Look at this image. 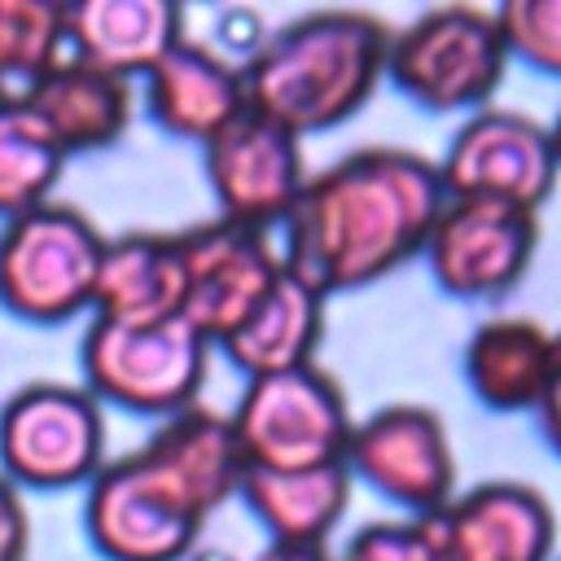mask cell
I'll return each mask as SVG.
<instances>
[{
	"label": "cell",
	"instance_id": "obj_14",
	"mask_svg": "<svg viewBox=\"0 0 561 561\" xmlns=\"http://www.w3.org/2000/svg\"><path fill=\"white\" fill-rule=\"evenodd\" d=\"M434 522L443 561H552L557 548L548 495L517 478H491L451 495Z\"/></svg>",
	"mask_w": 561,
	"mask_h": 561
},
{
	"label": "cell",
	"instance_id": "obj_28",
	"mask_svg": "<svg viewBox=\"0 0 561 561\" xmlns=\"http://www.w3.org/2000/svg\"><path fill=\"white\" fill-rule=\"evenodd\" d=\"M254 561H337L324 543H267Z\"/></svg>",
	"mask_w": 561,
	"mask_h": 561
},
{
	"label": "cell",
	"instance_id": "obj_1",
	"mask_svg": "<svg viewBox=\"0 0 561 561\" xmlns=\"http://www.w3.org/2000/svg\"><path fill=\"white\" fill-rule=\"evenodd\" d=\"M447 193L434 158L403 145H364L307 175L280 219V263L316 294L386 280L425 250Z\"/></svg>",
	"mask_w": 561,
	"mask_h": 561
},
{
	"label": "cell",
	"instance_id": "obj_22",
	"mask_svg": "<svg viewBox=\"0 0 561 561\" xmlns=\"http://www.w3.org/2000/svg\"><path fill=\"white\" fill-rule=\"evenodd\" d=\"M66 153L22 96H0V219L53 202Z\"/></svg>",
	"mask_w": 561,
	"mask_h": 561
},
{
	"label": "cell",
	"instance_id": "obj_11",
	"mask_svg": "<svg viewBox=\"0 0 561 561\" xmlns=\"http://www.w3.org/2000/svg\"><path fill=\"white\" fill-rule=\"evenodd\" d=\"M351 478L399 504L408 517L438 513L456 495V451L447 425L425 403H386L351 425L346 438Z\"/></svg>",
	"mask_w": 561,
	"mask_h": 561
},
{
	"label": "cell",
	"instance_id": "obj_10",
	"mask_svg": "<svg viewBox=\"0 0 561 561\" xmlns=\"http://www.w3.org/2000/svg\"><path fill=\"white\" fill-rule=\"evenodd\" d=\"M434 167L447 197L504 202L522 210H539L561 175L548 127L530 114L500 105L469 114Z\"/></svg>",
	"mask_w": 561,
	"mask_h": 561
},
{
	"label": "cell",
	"instance_id": "obj_8",
	"mask_svg": "<svg viewBox=\"0 0 561 561\" xmlns=\"http://www.w3.org/2000/svg\"><path fill=\"white\" fill-rule=\"evenodd\" d=\"M105 465V416L83 386L31 381L0 408V473L22 491H66Z\"/></svg>",
	"mask_w": 561,
	"mask_h": 561
},
{
	"label": "cell",
	"instance_id": "obj_4",
	"mask_svg": "<svg viewBox=\"0 0 561 561\" xmlns=\"http://www.w3.org/2000/svg\"><path fill=\"white\" fill-rule=\"evenodd\" d=\"M508 48L495 22V9L478 4H438L416 13L408 26L390 31L386 79L430 114L486 110L504 83Z\"/></svg>",
	"mask_w": 561,
	"mask_h": 561
},
{
	"label": "cell",
	"instance_id": "obj_23",
	"mask_svg": "<svg viewBox=\"0 0 561 561\" xmlns=\"http://www.w3.org/2000/svg\"><path fill=\"white\" fill-rule=\"evenodd\" d=\"M61 4L0 0V96L26 92L61 57Z\"/></svg>",
	"mask_w": 561,
	"mask_h": 561
},
{
	"label": "cell",
	"instance_id": "obj_20",
	"mask_svg": "<svg viewBox=\"0 0 561 561\" xmlns=\"http://www.w3.org/2000/svg\"><path fill=\"white\" fill-rule=\"evenodd\" d=\"M351 469L346 460L320 469H250L241 465L237 495L259 517L272 543H324L342 513L351 508Z\"/></svg>",
	"mask_w": 561,
	"mask_h": 561
},
{
	"label": "cell",
	"instance_id": "obj_6",
	"mask_svg": "<svg viewBox=\"0 0 561 561\" xmlns=\"http://www.w3.org/2000/svg\"><path fill=\"white\" fill-rule=\"evenodd\" d=\"M351 408L337 377L320 364L250 377L228 430L250 469H320L346 456Z\"/></svg>",
	"mask_w": 561,
	"mask_h": 561
},
{
	"label": "cell",
	"instance_id": "obj_17",
	"mask_svg": "<svg viewBox=\"0 0 561 561\" xmlns=\"http://www.w3.org/2000/svg\"><path fill=\"white\" fill-rule=\"evenodd\" d=\"M61 39L70 57L131 79L184 39V13L171 0H70L61 4Z\"/></svg>",
	"mask_w": 561,
	"mask_h": 561
},
{
	"label": "cell",
	"instance_id": "obj_29",
	"mask_svg": "<svg viewBox=\"0 0 561 561\" xmlns=\"http://www.w3.org/2000/svg\"><path fill=\"white\" fill-rule=\"evenodd\" d=\"M188 561H237L232 552H224V548H193L188 552Z\"/></svg>",
	"mask_w": 561,
	"mask_h": 561
},
{
	"label": "cell",
	"instance_id": "obj_12",
	"mask_svg": "<svg viewBox=\"0 0 561 561\" xmlns=\"http://www.w3.org/2000/svg\"><path fill=\"white\" fill-rule=\"evenodd\" d=\"M175 241L184 263L180 320L206 346H219L272 289L280 272V250L272 245V232L232 219L193 224L175 232Z\"/></svg>",
	"mask_w": 561,
	"mask_h": 561
},
{
	"label": "cell",
	"instance_id": "obj_27",
	"mask_svg": "<svg viewBox=\"0 0 561 561\" xmlns=\"http://www.w3.org/2000/svg\"><path fill=\"white\" fill-rule=\"evenodd\" d=\"M535 421H539V434L543 443L561 456V333H552V359H548V377H543V390L535 399Z\"/></svg>",
	"mask_w": 561,
	"mask_h": 561
},
{
	"label": "cell",
	"instance_id": "obj_15",
	"mask_svg": "<svg viewBox=\"0 0 561 561\" xmlns=\"http://www.w3.org/2000/svg\"><path fill=\"white\" fill-rule=\"evenodd\" d=\"M145 110L167 136L206 145L228 118L245 110L241 66L210 44L180 39L149 66Z\"/></svg>",
	"mask_w": 561,
	"mask_h": 561
},
{
	"label": "cell",
	"instance_id": "obj_5",
	"mask_svg": "<svg viewBox=\"0 0 561 561\" xmlns=\"http://www.w3.org/2000/svg\"><path fill=\"white\" fill-rule=\"evenodd\" d=\"M105 237L66 202L31 206L0 228V307L26 324H66L92 311Z\"/></svg>",
	"mask_w": 561,
	"mask_h": 561
},
{
	"label": "cell",
	"instance_id": "obj_30",
	"mask_svg": "<svg viewBox=\"0 0 561 561\" xmlns=\"http://www.w3.org/2000/svg\"><path fill=\"white\" fill-rule=\"evenodd\" d=\"M548 140H552V153H557V167H561V110H557V118L548 123Z\"/></svg>",
	"mask_w": 561,
	"mask_h": 561
},
{
	"label": "cell",
	"instance_id": "obj_24",
	"mask_svg": "<svg viewBox=\"0 0 561 561\" xmlns=\"http://www.w3.org/2000/svg\"><path fill=\"white\" fill-rule=\"evenodd\" d=\"M508 57L561 79V0H508L495 9Z\"/></svg>",
	"mask_w": 561,
	"mask_h": 561
},
{
	"label": "cell",
	"instance_id": "obj_16",
	"mask_svg": "<svg viewBox=\"0 0 561 561\" xmlns=\"http://www.w3.org/2000/svg\"><path fill=\"white\" fill-rule=\"evenodd\" d=\"M18 96L39 114V123L53 131L66 158L110 149L131 127V79H118L70 53H61Z\"/></svg>",
	"mask_w": 561,
	"mask_h": 561
},
{
	"label": "cell",
	"instance_id": "obj_18",
	"mask_svg": "<svg viewBox=\"0 0 561 561\" xmlns=\"http://www.w3.org/2000/svg\"><path fill=\"white\" fill-rule=\"evenodd\" d=\"M184 302V263L175 232L105 237L92 316L110 324H162Z\"/></svg>",
	"mask_w": 561,
	"mask_h": 561
},
{
	"label": "cell",
	"instance_id": "obj_21",
	"mask_svg": "<svg viewBox=\"0 0 561 561\" xmlns=\"http://www.w3.org/2000/svg\"><path fill=\"white\" fill-rule=\"evenodd\" d=\"M552 359V333L530 316H491L465 342V381L491 412H530Z\"/></svg>",
	"mask_w": 561,
	"mask_h": 561
},
{
	"label": "cell",
	"instance_id": "obj_7",
	"mask_svg": "<svg viewBox=\"0 0 561 561\" xmlns=\"http://www.w3.org/2000/svg\"><path fill=\"white\" fill-rule=\"evenodd\" d=\"M210 346L175 316L162 324H110L96 320L83 329L79 364L83 390L96 403H114L136 416H175L197 403L206 381Z\"/></svg>",
	"mask_w": 561,
	"mask_h": 561
},
{
	"label": "cell",
	"instance_id": "obj_13",
	"mask_svg": "<svg viewBox=\"0 0 561 561\" xmlns=\"http://www.w3.org/2000/svg\"><path fill=\"white\" fill-rule=\"evenodd\" d=\"M202 162L219 219L263 232H272L289 215L307 180L302 140L250 105L202 145Z\"/></svg>",
	"mask_w": 561,
	"mask_h": 561
},
{
	"label": "cell",
	"instance_id": "obj_25",
	"mask_svg": "<svg viewBox=\"0 0 561 561\" xmlns=\"http://www.w3.org/2000/svg\"><path fill=\"white\" fill-rule=\"evenodd\" d=\"M337 561H443L438 522L425 517H394V522H364L337 552Z\"/></svg>",
	"mask_w": 561,
	"mask_h": 561
},
{
	"label": "cell",
	"instance_id": "obj_3",
	"mask_svg": "<svg viewBox=\"0 0 561 561\" xmlns=\"http://www.w3.org/2000/svg\"><path fill=\"white\" fill-rule=\"evenodd\" d=\"M390 26L368 9H316L241 61L245 105L285 131L316 136L364 110L386 75Z\"/></svg>",
	"mask_w": 561,
	"mask_h": 561
},
{
	"label": "cell",
	"instance_id": "obj_26",
	"mask_svg": "<svg viewBox=\"0 0 561 561\" xmlns=\"http://www.w3.org/2000/svg\"><path fill=\"white\" fill-rule=\"evenodd\" d=\"M31 548V517L22 491L0 473V561H26Z\"/></svg>",
	"mask_w": 561,
	"mask_h": 561
},
{
	"label": "cell",
	"instance_id": "obj_2",
	"mask_svg": "<svg viewBox=\"0 0 561 561\" xmlns=\"http://www.w3.org/2000/svg\"><path fill=\"white\" fill-rule=\"evenodd\" d=\"M241 451L228 416L193 403L136 451L105 460L83 500L88 543L105 561H188L206 517L237 495Z\"/></svg>",
	"mask_w": 561,
	"mask_h": 561
},
{
	"label": "cell",
	"instance_id": "obj_9",
	"mask_svg": "<svg viewBox=\"0 0 561 561\" xmlns=\"http://www.w3.org/2000/svg\"><path fill=\"white\" fill-rule=\"evenodd\" d=\"M421 254L434 285L447 298H504L508 289H517V280L530 272L539 254V210L447 197Z\"/></svg>",
	"mask_w": 561,
	"mask_h": 561
},
{
	"label": "cell",
	"instance_id": "obj_19",
	"mask_svg": "<svg viewBox=\"0 0 561 561\" xmlns=\"http://www.w3.org/2000/svg\"><path fill=\"white\" fill-rule=\"evenodd\" d=\"M320 342H324V294H316L307 280H298L280 263L272 289L215 351H224L228 364L250 381V377L316 364Z\"/></svg>",
	"mask_w": 561,
	"mask_h": 561
}]
</instances>
